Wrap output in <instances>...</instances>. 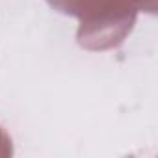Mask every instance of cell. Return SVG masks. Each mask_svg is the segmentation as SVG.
Instances as JSON below:
<instances>
[]
</instances>
